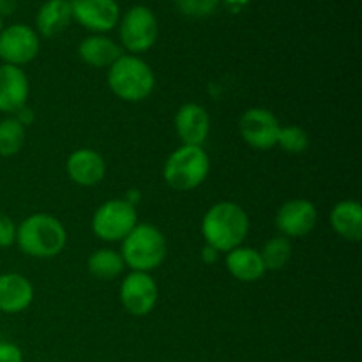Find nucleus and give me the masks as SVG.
<instances>
[{"label": "nucleus", "mask_w": 362, "mask_h": 362, "mask_svg": "<svg viewBox=\"0 0 362 362\" xmlns=\"http://www.w3.org/2000/svg\"><path fill=\"white\" fill-rule=\"evenodd\" d=\"M250 233V218L235 202H218L202 219V237L205 246L218 253H228L243 246Z\"/></svg>", "instance_id": "obj_1"}, {"label": "nucleus", "mask_w": 362, "mask_h": 362, "mask_svg": "<svg viewBox=\"0 0 362 362\" xmlns=\"http://www.w3.org/2000/svg\"><path fill=\"white\" fill-rule=\"evenodd\" d=\"M18 250L30 258H46L59 257L67 244V230L60 219L55 216L37 212L18 225L16 243Z\"/></svg>", "instance_id": "obj_2"}, {"label": "nucleus", "mask_w": 362, "mask_h": 362, "mask_svg": "<svg viewBox=\"0 0 362 362\" xmlns=\"http://www.w3.org/2000/svg\"><path fill=\"white\" fill-rule=\"evenodd\" d=\"M119 253L126 264V269L151 274L165 262L168 244L165 233L158 226L151 223H138L129 235L122 240Z\"/></svg>", "instance_id": "obj_3"}, {"label": "nucleus", "mask_w": 362, "mask_h": 362, "mask_svg": "<svg viewBox=\"0 0 362 362\" xmlns=\"http://www.w3.org/2000/svg\"><path fill=\"white\" fill-rule=\"evenodd\" d=\"M106 81L110 90L126 103L145 101L156 88L154 71L138 55H120L108 67Z\"/></svg>", "instance_id": "obj_4"}, {"label": "nucleus", "mask_w": 362, "mask_h": 362, "mask_svg": "<svg viewBox=\"0 0 362 362\" xmlns=\"http://www.w3.org/2000/svg\"><path fill=\"white\" fill-rule=\"evenodd\" d=\"M211 172V159L204 147L180 145L177 147L163 166L165 182L175 191H193L207 180Z\"/></svg>", "instance_id": "obj_5"}, {"label": "nucleus", "mask_w": 362, "mask_h": 362, "mask_svg": "<svg viewBox=\"0 0 362 362\" xmlns=\"http://www.w3.org/2000/svg\"><path fill=\"white\" fill-rule=\"evenodd\" d=\"M136 225V207L124 198L105 202L92 216V232L103 243H122Z\"/></svg>", "instance_id": "obj_6"}, {"label": "nucleus", "mask_w": 362, "mask_h": 362, "mask_svg": "<svg viewBox=\"0 0 362 362\" xmlns=\"http://www.w3.org/2000/svg\"><path fill=\"white\" fill-rule=\"evenodd\" d=\"M158 18L147 6H133L119 21L120 42L131 55L148 52L158 41Z\"/></svg>", "instance_id": "obj_7"}, {"label": "nucleus", "mask_w": 362, "mask_h": 362, "mask_svg": "<svg viewBox=\"0 0 362 362\" xmlns=\"http://www.w3.org/2000/svg\"><path fill=\"white\" fill-rule=\"evenodd\" d=\"M41 39L35 28L25 23H13L0 32V60L2 64L23 67L37 57Z\"/></svg>", "instance_id": "obj_8"}, {"label": "nucleus", "mask_w": 362, "mask_h": 362, "mask_svg": "<svg viewBox=\"0 0 362 362\" xmlns=\"http://www.w3.org/2000/svg\"><path fill=\"white\" fill-rule=\"evenodd\" d=\"M119 297L127 313L133 317H147L158 304V283L148 272L131 271L120 283Z\"/></svg>", "instance_id": "obj_9"}, {"label": "nucleus", "mask_w": 362, "mask_h": 362, "mask_svg": "<svg viewBox=\"0 0 362 362\" xmlns=\"http://www.w3.org/2000/svg\"><path fill=\"white\" fill-rule=\"evenodd\" d=\"M281 131L278 117L267 108H255L246 110L239 120V133L243 140L250 147L257 151H271L278 145V136Z\"/></svg>", "instance_id": "obj_10"}, {"label": "nucleus", "mask_w": 362, "mask_h": 362, "mask_svg": "<svg viewBox=\"0 0 362 362\" xmlns=\"http://www.w3.org/2000/svg\"><path fill=\"white\" fill-rule=\"evenodd\" d=\"M318 221V212L313 202L306 198H292L278 209L274 225L286 239H299L313 232Z\"/></svg>", "instance_id": "obj_11"}, {"label": "nucleus", "mask_w": 362, "mask_h": 362, "mask_svg": "<svg viewBox=\"0 0 362 362\" xmlns=\"http://www.w3.org/2000/svg\"><path fill=\"white\" fill-rule=\"evenodd\" d=\"M73 21L90 30L105 34L115 28L120 21V9L115 0H69Z\"/></svg>", "instance_id": "obj_12"}, {"label": "nucleus", "mask_w": 362, "mask_h": 362, "mask_svg": "<svg viewBox=\"0 0 362 362\" xmlns=\"http://www.w3.org/2000/svg\"><path fill=\"white\" fill-rule=\"evenodd\" d=\"M173 126L182 145L204 147L211 134V115L198 103H186L177 110Z\"/></svg>", "instance_id": "obj_13"}, {"label": "nucleus", "mask_w": 362, "mask_h": 362, "mask_svg": "<svg viewBox=\"0 0 362 362\" xmlns=\"http://www.w3.org/2000/svg\"><path fill=\"white\" fill-rule=\"evenodd\" d=\"M30 94V81L23 67L0 64V113L14 115L23 108Z\"/></svg>", "instance_id": "obj_14"}, {"label": "nucleus", "mask_w": 362, "mask_h": 362, "mask_svg": "<svg viewBox=\"0 0 362 362\" xmlns=\"http://www.w3.org/2000/svg\"><path fill=\"white\" fill-rule=\"evenodd\" d=\"M66 172L78 186L94 187L106 177V161L94 148H76L67 158Z\"/></svg>", "instance_id": "obj_15"}, {"label": "nucleus", "mask_w": 362, "mask_h": 362, "mask_svg": "<svg viewBox=\"0 0 362 362\" xmlns=\"http://www.w3.org/2000/svg\"><path fill=\"white\" fill-rule=\"evenodd\" d=\"M34 303V286L30 279L18 272L0 274V313H23Z\"/></svg>", "instance_id": "obj_16"}, {"label": "nucleus", "mask_w": 362, "mask_h": 362, "mask_svg": "<svg viewBox=\"0 0 362 362\" xmlns=\"http://www.w3.org/2000/svg\"><path fill=\"white\" fill-rule=\"evenodd\" d=\"M225 265L230 274L243 283H255L262 279L267 272L264 260L260 257V251L255 247L239 246L235 250L228 251L225 258Z\"/></svg>", "instance_id": "obj_17"}, {"label": "nucleus", "mask_w": 362, "mask_h": 362, "mask_svg": "<svg viewBox=\"0 0 362 362\" xmlns=\"http://www.w3.org/2000/svg\"><path fill=\"white\" fill-rule=\"evenodd\" d=\"M78 55L87 66L103 69V67L112 66L124 53L112 37L105 34H92L78 45Z\"/></svg>", "instance_id": "obj_18"}, {"label": "nucleus", "mask_w": 362, "mask_h": 362, "mask_svg": "<svg viewBox=\"0 0 362 362\" xmlns=\"http://www.w3.org/2000/svg\"><path fill=\"white\" fill-rule=\"evenodd\" d=\"M73 21L69 0H46L35 14V32L42 37L62 34Z\"/></svg>", "instance_id": "obj_19"}, {"label": "nucleus", "mask_w": 362, "mask_h": 362, "mask_svg": "<svg viewBox=\"0 0 362 362\" xmlns=\"http://www.w3.org/2000/svg\"><path fill=\"white\" fill-rule=\"evenodd\" d=\"M332 230L349 243H361L362 239V207L356 200H341L329 214Z\"/></svg>", "instance_id": "obj_20"}, {"label": "nucleus", "mask_w": 362, "mask_h": 362, "mask_svg": "<svg viewBox=\"0 0 362 362\" xmlns=\"http://www.w3.org/2000/svg\"><path fill=\"white\" fill-rule=\"evenodd\" d=\"M87 269L94 278L103 279V281H112V279L122 276V272L126 271V264H124L119 251L101 247L88 257Z\"/></svg>", "instance_id": "obj_21"}, {"label": "nucleus", "mask_w": 362, "mask_h": 362, "mask_svg": "<svg viewBox=\"0 0 362 362\" xmlns=\"http://www.w3.org/2000/svg\"><path fill=\"white\" fill-rule=\"evenodd\" d=\"M27 141V129L13 115L0 120V158L20 154Z\"/></svg>", "instance_id": "obj_22"}, {"label": "nucleus", "mask_w": 362, "mask_h": 362, "mask_svg": "<svg viewBox=\"0 0 362 362\" xmlns=\"http://www.w3.org/2000/svg\"><path fill=\"white\" fill-rule=\"evenodd\" d=\"M293 255V247L290 239L278 235L269 239L260 250V257L267 271H283L290 264Z\"/></svg>", "instance_id": "obj_23"}, {"label": "nucleus", "mask_w": 362, "mask_h": 362, "mask_svg": "<svg viewBox=\"0 0 362 362\" xmlns=\"http://www.w3.org/2000/svg\"><path fill=\"white\" fill-rule=\"evenodd\" d=\"M278 147L288 154H303L310 147V136L306 131L299 126H281L278 136Z\"/></svg>", "instance_id": "obj_24"}, {"label": "nucleus", "mask_w": 362, "mask_h": 362, "mask_svg": "<svg viewBox=\"0 0 362 362\" xmlns=\"http://www.w3.org/2000/svg\"><path fill=\"white\" fill-rule=\"evenodd\" d=\"M219 2L221 0H175L180 13L191 18L211 16L218 9Z\"/></svg>", "instance_id": "obj_25"}, {"label": "nucleus", "mask_w": 362, "mask_h": 362, "mask_svg": "<svg viewBox=\"0 0 362 362\" xmlns=\"http://www.w3.org/2000/svg\"><path fill=\"white\" fill-rule=\"evenodd\" d=\"M18 225L7 214L0 212V247H11L16 243Z\"/></svg>", "instance_id": "obj_26"}, {"label": "nucleus", "mask_w": 362, "mask_h": 362, "mask_svg": "<svg viewBox=\"0 0 362 362\" xmlns=\"http://www.w3.org/2000/svg\"><path fill=\"white\" fill-rule=\"evenodd\" d=\"M0 362H23V352L14 343L0 341Z\"/></svg>", "instance_id": "obj_27"}, {"label": "nucleus", "mask_w": 362, "mask_h": 362, "mask_svg": "<svg viewBox=\"0 0 362 362\" xmlns=\"http://www.w3.org/2000/svg\"><path fill=\"white\" fill-rule=\"evenodd\" d=\"M13 117H14V119L18 120V122L21 124V126L25 127V129H27V127L30 126V124L34 122V120H35V115H34V112H32V108H30V106H28V105H25L23 108H20V110H18V112L14 113Z\"/></svg>", "instance_id": "obj_28"}, {"label": "nucleus", "mask_w": 362, "mask_h": 362, "mask_svg": "<svg viewBox=\"0 0 362 362\" xmlns=\"http://www.w3.org/2000/svg\"><path fill=\"white\" fill-rule=\"evenodd\" d=\"M18 0H0V18L11 16L16 11Z\"/></svg>", "instance_id": "obj_29"}, {"label": "nucleus", "mask_w": 362, "mask_h": 362, "mask_svg": "<svg viewBox=\"0 0 362 362\" xmlns=\"http://www.w3.org/2000/svg\"><path fill=\"white\" fill-rule=\"evenodd\" d=\"M219 253L216 250H212V247L205 246L204 250H202V258H204V262H207V264H214L216 260H218Z\"/></svg>", "instance_id": "obj_30"}, {"label": "nucleus", "mask_w": 362, "mask_h": 362, "mask_svg": "<svg viewBox=\"0 0 362 362\" xmlns=\"http://www.w3.org/2000/svg\"><path fill=\"white\" fill-rule=\"evenodd\" d=\"M2 28H4V20L0 18V32H2Z\"/></svg>", "instance_id": "obj_31"}, {"label": "nucleus", "mask_w": 362, "mask_h": 362, "mask_svg": "<svg viewBox=\"0 0 362 362\" xmlns=\"http://www.w3.org/2000/svg\"><path fill=\"white\" fill-rule=\"evenodd\" d=\"M159 362H170V361H159Z\"/></svg>", "instance_id": "obj_32"}]
</instances>
